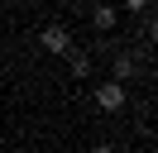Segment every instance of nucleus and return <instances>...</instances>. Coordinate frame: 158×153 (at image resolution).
I'll use <instances>...</instances> for the list:
<instances>
[{"instance_id":"obj_1","label":"nucleus","mask_w":158,"mask_h":153,"mask_svg":"<svg viewBox=\"0 0 158 153\" xmlns=\"http://www.w3.org/2000/svg\"><path fill=\"white\" fill-rule=\"evenodd\" d=\"M96 105H101V110H120V105H125V86H120V81L96 86Z\"/></svg>"},{"instance_id":"obj_2","label":"nucleus","mask_w":158,"mask_h":153,"mask_svg":"<svg viewBox=\"0 0 158 153\" xmlns=\"http://www.w3.org/2000/svg\"><path fill=\"white\" fill-rule=\"evenodd\" d=\"M43 48H48V53H67V34H62L58 24H48L43 29Z\"/></svg>"},{"instance_id":"obj_3","label":"nucleus","mask_w":158,"mask_h":153,"mask_svg":"<svg viewBox=\"0 0 158 153\" xmlns=\"http://www.w3.org/2000/svg\"><path fill=\"white\" fill-rule=\"evenodd\" d=\"M91 24H96V29H110V24H115V10H110V5H96V10H91Z\"/></svg>"},{"instance_id":"obj_4","label":"nucleus","mask_w":158,"mask_h":153,"mask_svg":"<svg viewBox=\"0 0 158 153\" xmlns=\"http://www.w3.org/2000/svg\"><path fill=\"white\" fill-rule=\"evenodd\" d=\"M67 62H72V72H77V76H86V72H91V57H86V53H77V48H67Z\"/></svg>"},{"instance_id":"obj_5","label":"nucleus","mask_w":158,"mask_h":153,"mask_svg":"<svg viewBox=\"0 0 158 153\" xmlns=\"http://www.w3.org/2000/svg\"><path fill=\"white\" fill-rule=\"evenodd\" d=\"M91 153H115V148H110V143H96V148H91Z\"/></svg>"}]
</instances>
